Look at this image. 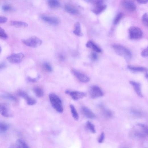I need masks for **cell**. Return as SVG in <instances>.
I'll list each match as a JSON object with an SVG mask.
<instances>
[{
    "label": "cell",
    "mask_w": 148,
    "mask_h": 148,
    "mask_svg": "<svg viewBox=\"0 0 148 148\" xmlns=\"http://www.w3.org/2000/svg\"><path fill=\"white\" fill-rule=\"evenodd\" d=\"M50 102L53 107L59 113L63 112L62 102L60 98L56 94L51 93L49 94Z\"/></svg>",
    "instance_id": "cell-1"
},
{
    "label": "cell",
    "mask_w": 148,
    "mask_h": 148,
    "mask_svg": "<svg viewBox=\"0 0 148 148\" xmlns=\"http://www.w3.org/2000/svg\"><path fill=\"white\" fill-rule=\"evenodd\" d=\"M113 47L116 53L127 60L130 59L132 56V53L125 47L119 44H114Z\"/></svg>",
    "instance_id": "cell-2"
},
{
    "label": "cell",
    "mask_w": 148,
    "mask_h": 148,
    "mask_svg": "<svg viewBox=\"0 0 148 148\" xmlns=\"http://www.w3.org/2000/svg\"><path fill=\"white\" fill-rule=\"evenodd\" d=\"M22 42L26 46L31 48L38 47L42 44V40L36 36H33L23 40Z\"/></svg>",
    "instance_id": "cell-3"
},
{
    "label": "cell",
    "mask_w": 148,
    "mask_h": 148,
    "mask_svg": "<svg viewBox=\"0 0 148 148\" xmlns=\"http://www.w3.org/2000/svg\"><path fill=\"white\" fill-rule=\"evenodd\" d=\"M130 38L132 40L141 39L143 36V32L139 28L136 26H131L129 29Z\"/></svg>",
    "instance_id": "cell-4"
},
{
    "label": "cell",
    "mask_w": 148,
    "mask_h": 148,
    "mask_svg": "<svg viewBox=\"0 0 148 148\" xmlns=\"http://www.w3.org/2000/svg\"><path fill=\"white\" fill-rule=\"evenodd\" d=\"M89 94L91 97L92 99L100 98L104 95L103 92L100 88L96 85H92L91 87Z\"/></svg>",
    "instance_id": "cell-5"
},
{
    "label": "cell",
    "mask_w": 148,
    "mask_h": 148,
    "mask_svg": "<svg viewBox=\"0 0 148 148\" xmlns=\"http://www.w3.org/2000/svg\"><path fill=\"white\" fill-rule=\"evenodd\" d=\"M24 57V55L22 53H14L8 57L7 59L11 63L18 64L20 63Z\"/></svg>",
    "instance_id": "cell-6"
},
{
    "label": "cell",
    "mask_w": 148,
    "mask_h": 148,
    "mask_svg": "<svg viewBox=\"0 0 148 148\" xmlns=\"http://www.w3.org/2000/svg\"><path fill=\"white\" fill-rule=\"evenodd\" d=\"M40 17L42 20L51 24L54 25H58L60 22L59 20L56 17L42 15H40Z\"/></svg>",
    "instance_id": "cell-7"
},
{
    "label": "cell",
    "mask_w": 148,
    "mask_h": 148,
    "mask_svg": "<svg viewBox=\"0 0 148 148\" xmlns=\"http://www.w3.org/2000/svg\"><path fill=\"white\" fill-rule=\"evenodd\" d=\"M66 94L70 96L73 100H77L82 98L86 96L85 92L79 91H71L67 90L65 91Z\"/></svg>",
    "instance_id": "cell-8"
},
{
    "label": "cell",
    "mask_w": 148,
    "mask_h": 148,
    "mask_svg": "<svg viewBox=\"0 0 148 148\" xmlns=\"http://www.w3.org/2000/svg\"><path fill=\"white\" fill-rule=\"evenodd\" d=\"M71 71L73 75L81 82L87 83L89 81V78L85 74L75 69H73Z\"/></svg>",
    "instance_id": "cell-9"
},
{
    "label": "cell",
    "mask_w": 148,
    "mask_h": 148,
    "mask_svg": "<svg viewBox=\"0 0 148 148\" xmlns=\"http://www.w3.org/2000/svg\"><path fill=\"white\" fill-rule=\"evenodd\" d=\"M17 95L25 99L27 104L29 105H33L36 103V101L33 98L30 97L25 91L22 90H18L17 92Z\"/></svg>",
    "instance_id": "cell-10"
},
{
    "label": "cell",
    "mask_w": 148,
    "mask_h": 148,
    "mask_svg": "<svg viewBox=\"0 0 148 148\" xmlns=\"http://www.w3.org/2000/svg\"><path fill=\"white\" fill-rule=\"evenodd\" d=\"M122 4L123 7L126 10L129 12L135 11L136 9V6L135 3L131 1H122Z\"/></svg>",
    "instance_id": "cell-11"
},
{
    "label": "cell",
    "mask_w": 148,
    "mask_h": 148,
    "mask_svg": "<svg viewBox=\"0 0 148 148\" xmlns=\"http://www.w3.org/2000/svg\"><path fill=\"white\" fill-rule=\"evenodd\" d=\"M95 7L91 11L96 14H99L104 11L106 8V6L103 3V1H98L95 3Z\"/></svg>",
    "instance_id": "cell-12"
},
{
    "label": "cell",
    "mask_w": 148,
    "mask_h": 148,
    "mask_svg": "<svg viewBox=\"0 0 148 148\" xmlns=\"http://www.w3.org/2000/svg\"><path fill=\"white\" fill-rule=\"evenodd\" d=\"M81 111L82 114L88 118L93 119L96 117L95 114L87 107L82 106L81 108Z\"/></svg>",
    "instance_id": "cell-13"
},
{
    "label": "cell",
    "mask_w": 148,
    "mask_h": 148,
    "mask_svg": "<svg viewBox=\"0 0 148 148\" xmlns=\"http://www.w3.org/2000/svg\"><path fill=\"white\" fill-rule=\"evenodd\" d=\"M129 83L133 86L134 90L137 95L141 98L142 97L143 95L140 83L133 81H130Z\"/></svg>",
    "instance_id": "cell-14"
},
{
    "label": "cell",
    "mask_w": 148,
    "mask_h": 148,
    "mask_svg": "<svg viewBox=\"0 0 148 148\" xmlns=\"http://www.w3.org/2000/svg\"><path fill=\"white\" fill-rule=\"evenodd\" d=\"M0 112L1 114L5 117L9 118L12 116L8 107L5 105L3 104L1 105Z\"/></svg>",
    "instance_id": "cell-15"
},
{
    "label": "cell",
    "mask_w": 148,
    "mask_h": 148,
    "mask_svg": "<svg viewBox=\"0 0 148 148\" xmlns=\"http://www.w3.org/2000/svg\"><path fill=\"white\" fill-rule=\"evenodd\" d=\"M88 48H92L94 51L98 53L101 52L102 50L96 44L92 41H89L86 44Z\"/></svg>",
    "instance_id": "cell-16"
},
{
    "label": "cell",
    "mask_w": 148,
    "mask_h": 148,
    "mask_svg": "<svg viewBox=\"0 0 148 148\" xmlns=\"http://www.w3.org/2000/svg\"><path fill=\"white\" fill-rule=\"evenodd\" d=\"M140 130H134L132 132V135L135 138L139 139L144 138L146 135L143 132L141 129L137 125Z\"/></svg>",
    "instance_id": "cell-17"
},
{
    "label": "cell",
    "mask_w": 148,
    "mask_h": 148,
    "mask_svg": "<svg viewBox=\"0 0 148 148\" xmlns=\"http://www.w3.org/2000/svg\"><path fill=\"white\" fill-rule=\"evenodd\" d=\"M64 8L65 11L70 14L75 15L79 13V11L76 8L68 4L66 5Z\"/></svg>",
    "instance_id": "cell-18"
},
{
    "label": "cell",
    "mask_w": 148,
    "mask_h": 148,
    "mask_svg": "<svg viewBox=\"0 0 148 148\" xmlns=\"http://www.w3.org/2000/svg\"><path fill=\"white\" fill-rule=\"evenodd\" d=\"M11 24L14 26L19 27H27L28 24L26 22L19 21H12L11 22Z\"/></svg>",
    "instance_id": "cell-19"
},
{
    "label": "cell",
    "mask_w": 148,
    "mask_h": 148,
    "mask_svg": "<svg viewBox=\"0 0 148 148\" xmlns=\"http://www.w3.org/2000/svg\"><path fill=\"white\" fill-rule=\"evenodd\" d=\"M73 33L76 35L81 36L83 35L81 25L80 23L77 22L75 23V29L73 31Z\"/></svg>",
    "instance_id": "cell-20"
},
{
    "label": "cell",
    "mask_w": 148,
    "mask_h": 148,
    "mask_svg": "<svg viewBox=\"0 0 148 148\" xmlns=\"http://www.w3.org/2000/svg\"><path fill=\"white\" fill-rule=\"evenodd\" d=\"M129 70L134 72H143L147 71V69L145 67L140 66H133L129 65L128 66Z\"/></svg>",
    "instance_id": "cell-21"
},
{
    "label": "cell",
    "mask_w": 148,
    "mask_h": 148,
    "mask_svg": "<svg viewBox=\"0 0 148 148\" xmlns=\"http://www.w3.org/2000/svg\"><path fill=\"white\" fill-rule=\"evenodd\" d=\"M48 3L49 7L52 9L59 8L61 5L60 2L57 0H49Z\"/></svg>",
    "instance_id": "cell-22"
},
{
    "label": "cell",
    "mask_w": 148,
    "mask_h": 148,
    "mask_svg": "<svg viewBox=\"0 0 148 148\" xmlns=\"http://www.w3.org/2000/svg\"><path fill=\"white\" fill-rule=\"evenodd\" d=\"M33 91L36 95L39 98H42L44 95V92L43 89L39 87H34Z\"/></svg>",
    "instance_id": "cell-23"
},
{
    "label": "cell",
    "mask_w": 148,
    "mask_h": 148,
    "mask_svg": "<svg viewBox=\"0 0 148 148\" xmlns=\"http://www.w3.org/2000/svg\"><path fill=\"white\" fill-rule=\"evenodd\" d=\"M16 145L17 148H30L25 142L21 139L16 141Z\"/></svg>",
    "instance_id": "cell-24"
},
{
    "label": "cell",
    "mask_w": 148,
    "mask_h": 148,
    "mask_svg": "<svg viewBox=\"0 0 148 148\" xmlns=\"http://www.w3.org/2000/svg\"><path fill=\"white\" fill-rule=\"evenodd\" d=\"M102 108V113L104 117L108 118H110L113 117L114 114L112 111L103 107Z\"/></svg>",
    "instance_id": "cell-25"
},
{
    "label": "cell",
    "mask_w": 148,
    "mask_h": 148,
    "mask_svg": "<svg viewBox=\"0 0 148 148\" xmlns=\"http://www.w3.org/2000/svg\"><path fill=\"white\" fill-rule=\"evenodd\" d=\"M70 108L71 113L74 119L76 120H78L79 119V116L75 108L72 104L70 105Z\"/></svg>",
    "instance_id": "cell-26"
},
{
    "label": "cell",
    "mask_w": 148,
    "mask_h": 148,
    "mask_svg": "<svg viewBox=\"0 0 148 148\" xmlns=\"http://www.w3.org/2000/svg\"><path fill=\"white\" fill-rule=\"evenodd\" d=\"M9 128V125L5 123H1L0 124V132L1 133L6 132Z\"/></svg>",
    "instance_id": "cell-27"
},
{
    "label": "cell",
    "mask_w": 148,
    "mask_h": 148,
    "mask_svg": "<svg viewBox=\"0 0 148 148\" xmlns=\"http://www.w3.org/2000/svg\"><path fill=\"white\" fill-rule=\"evenodd\" d=\"M42 67L44 70L47 72H51L52 71V66L48 62H44L42 65Z\"/></svg>",
    "instance_id": "cell-28"
},
{
    "label": "cell",
    "mask_w": 148,
    "mask_h": 148,
    "mask_svg": "<svg viewBox=\"0 0 148 148\" xmlns=\"http://www.w3.org/2000/svg\"><path fill=\"white\" fill-rule=\"evenodd\" d=\"M137 125L146 136H148V126L142 124H138Z\"/></svg>",
    "instance_id": "cell-29"
},
{
    "label": "cell",
    "mask_w": 148,
    "mask_h": 148,
    "mask_svg": "<svg viewBox=\"0 0 148 148\" xmlns=\"http://www.w3.org/2000/svg\"><path fill=\"white\" fill-rule=\"evenodd\" d=\"M86 126L91 132L93 133L96 132L94 125L90 122L88 121L87 122Z\"/></svg>",
    "instance_id": "cell-30"
},
{
    "label": "cell",
    "mask_w": 148,
    "mask_h": 148,
    "mask_svg": "<svg viewBox=\"0 0 148 148\" xmlns=\"http://www.w3.org/2000/svg\"><path fill=\"white\" fill-rule=\"evenodd\" d=\"M123 16L122 13H118L115 18L114 23L115 24H117L120 21Z\"/></svg>",
    "instance_id": "cell-31"
},
{
    "label": "cell",
    "mask_w": 148,
    "mask_h": 148,
    "mask_svg": "<svg viewBox=\"0 0 148 148\" xmlns=\"http://www.w3.org/2000/svg\"><path fill=\"white\" fill-rule=\"evenodd\" d=\"M142 20L144 24L148 27V13H145L143 15Z\"/></svg>",
    "instance_id": "cell-32"
},
{
    "label": "cell",
    "mask_w": 148,
    "mask_h": 148,
    "mask_svg": "<svg viewBox=\"0 0 148 148\" xmlns=\"http://www.w3.org/2000/svg\"><path fill=\"white\" fill-rule=\"evenodd\" d=\"M0 37L1 38L4 40L7 39L8 37L5 31L1 27L0 28Z\"/></svg>",
    "instance_id": "cell-33"
},
{
    "label": "cell",
    "mask_w": 148,
    "mask_h": 148,
    "mask_svg": "<svg viewBox=\"0 0 148 148\" xmlns=\"http://www.w3.org/2000/svg\"><path fill=\"white\" fill-rule=\"evenodd\" d=\"M3 10L5 12H10L13 10V7L10 5L8 4H5L2 6Z\"/></svg>",
    "instance_id": "cell-34"
},
{
    "label": "cell",
    "mask_w": 148,
    "mask_h": 148,
    "mask_svg": "<svg viewBox=\"0 0 148 148\" xmlns=\"http://www.w3.org/2000/svg\"><path fill=\"white\" fill-rule=\"evenodd\" d=\"M40 78V76H39L38 77L35 78H32L30 77H27L26 80L28 82L30 83H34L36 82Z\"/></svg>",
    "instance_id": "cell-35"
},
{
    "label": "cell",
    "mask_w": 148,
    "mask_h": 148,
    "mask_svg": "<svg viewBox=\"0 0 148 148\" xmlns=\"http://www.w3.org/2000/svg\"><path fill=\"white\" fill-rule=\"evenodd\" d=\"M3 97L5 98L10 99L13 101H17V98L14 96L10 94H7L4 95Z\"/></svg>",
    "instance_id": "cell-36"
},
{
    "label": "cell",
    "mask_w": 148,
    "mask_h": 148,
    "mask_svg": "<svg viewBox=\"0 0 148 148\" xmlns=\"http://www.w3.org/2000/svg\"><path fill=\"white\" fill-rule=\"evenodd\" d=\"M141 55L143 57H148V46L143 50L141 53Z\"/></svg>",
    "instance_id": "cell-37"
},
{
    "label": "cell",
    "mask_w": 148,
    "mask_h": 148,
    "mask_svg": "<svg viewBox=\"0 0 148 148\" xmlns=\"http://www.w3.org/2000/svg\"><path fill=\"white\" fill-rule=\"evenodd\" d=\"M8 18L4 16L0 17V23L3 24L6 22L8 20Z\"/></svg>",
    "instance_id": "cell-38"
},
{
    "label": "cell",
    "mask_w": 148,
    "mask_h": 148,
    "mask_svg": "<svg viewBox=\"0 0 148 148\" xmlns=\"http://www.w3.org/2000/svg\"><path fill=\"white\" fill-rule=\"evenodd\" d=\"M91 57L92 59L94 61L98 59V55L95 53H92L91 55Z\"/></svg>",
    "instance_id": "cell-39"
},
{
    "label": "cell",
    "mask_w": 148,
    "mask_h": 148,
    "mask_svg": "<svg viewBox=\"0 0 148 148\" xmlns=\"http://www.w3.org/2000/svg\"><path fill=\"white\" fill-rule=\"evenodd\" d=\"M105 138V135L104 132L101 133L98 140L99 143H102L104 141Z\"/></svg>",
    "instance_id": "cell-40"
},
{
    "label": "cell",
    "mask_w": 148,
    "mask_h": 148,
    "mask_svg": "<svg viewBox=\"0 0 148 148\" xmlns=\"http://www.w3.org/2000/svg\"><path fill=\"white\" fill-rule=\"evenodd\" d=\"M132 113L134 115L137 116H142V114L141 112H138V111L135 110H133L132 112Z\"/></svg>",
    "instance_id": "cell-41"
},
{
    "label": "cell",
    "mask_w": 148,
    "mask_h": 148,
    "mask_svg": "<svg viewBox=\"0 0 148 148\" xmlns=\"http://www.w3.org/2000/svg\"><path fill=\"white\" fill-rule=\"evenodd\" d=\"M137 2L141 4H146L148 3V1H138Z\"/></svg>",
    "instance_id": "cell-42"
},
{
    "label": "cell",
    "mask_w": 148,
    "mask_h": 148,
    "mask_svg": "<svg viewBox=\"0 0 148 148\" xmlns=\"http://www.w3.org/2000/svg\"><path fill=\"white\" fill-rule=\"evenodd\" d=\"M6 66V63L4 62H3L1 64V69L5 68Z\"/></svg>",
    "instance_id": "cell-43"
},
{
    "label": "cell",
    "mask_w": 148,
    "mask_h": 148,
    "mask_svg": "<svg viewBox=\"0 0 148 148\" xmlns=\"http://www.w3.org/2000/svg\"><path fill=\"white\" fill-rule=\"evenodd\" d=\"M59 58L61 61L65 59L64 56L62 54H60L59 55Z\"/></svg>",
    "instance_id": "cell-44"
},
{
    "label": "cell",
    "mask_w": 148,
    "mask_h": 148,
    "mask_svg": "<svg viewBox=\"0 0 148 148\" xmlns=\"http://www.w3.org/2000/svg\"><path fill=\"white\" fill-rule=\"evenodd\" d=\"M9 148H17L16 145H11Z\"/></svg>",
    "instance_id": "cell-45"
},
{
    "label": "cell",
    "mask_w": 148,
    "mask_h": 148,
    "mask_svg": "<svg viewBox=\"0 0 148 148\" xmlns=\"http://www.w3.org/2000/svg\"><path fill=\"white\" fill-rule=\"evenodd\" d=\"M145 77L148 79V73L146 74L145 75Z\"/></svg>",
    "instance_id": "cell-46"
}]
</instances>
